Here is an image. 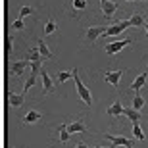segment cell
I'll list each match as a JSON object with an SVG mask.
<instances>
[{"label":"cell","mask_w":148,"mask_h":148,"mask_svg":"<svg viewBox=\"0 0 148 148\" xmlns=\"http://www.w3.org/2000/svg\"><path fill=\"white\" fill-rule=\"evenodd\" d=\"M73 73H75V75H73V81H75V87H77V94H79V98L83 100V104L90 106V104H92V94H90V90L87 88V85H85V83L79 79V75H77V73H79V71H77V67H73Z\"/></svg>","instance_id":"obj_1"},{"label":"cell","mask_w":148,"mask_h":148,"mask_svg":"<svg viewBox=\"0 0 148 148\" xmlns=\"http://www.w3.org/2000/svg\"><path fill=\"white\" fill-rule=\"evenodd\" d=\"M127 44H131V38H123V40H114V42H108L104 46V50H106V54L114 56V54H117V52H121Z\"/></svg>","instance_id":"obj_2"},{"label":"cell","mask_w":148,"mask_h":148,"mask_svg":"<svg viewBox=\"0 0 148 148\" xmlns=\"http://www.w3.org/2000/svg\"><path fill=\"white\" fill-rule=\"evenodd\" d=\"M129 27H131V21H129V19H123V21H119V23H114V25H110V27L106 29V37L119 35V33H123V31L129 29Z\"/></svg>","instance_id":"obj_3"},{"label":"cell","mask_w":148,"mask_h":148,"mask_svg":"<svg viewBox=\"0 0 148 148\" xmlns=\"http://www.w3.org/2000/svg\"><path fill=\"white\" fill-rule=\"evenodd\" d=\"M102 35H106V29L104 27H98V25H92V27H88L85 38H87L88 44H94V42H96V38L102 37Z\"/></svg>","instance_id":"obj_4"},{"label":"cell","mask_w":148,"mask_h":148,"mask_svg":"<svg viewBox=\"0 0 148 148\" xmlns=\"http://www.w3.org/2000/svg\"><path fill=\"white\" fill-rule=\"evenodd\" d=\"M100 8H102L104 17L112 19V17H114V14L117 12V2H112V0H100Z\"/></svg>","instance_id":"obj_5"},{"label":"cell","mask_w":148,"mask_h":148,"mask_svg":"<svg viewBox=\"0 0 148 148\" xmlns=\"http://www.w3.org/2000/svg\"><path fill=\"white\" fill-rule=\"evenodd\" d=\"M104 138L112 140L115 148L117 146H123V148H133V138H127V137H115V135H104Z\"/></svg>","instance_id":"obj_6"},{"label":"cell","mask_w":148,"mask_h":148,"mask_svg":"<svg viewBox=\"0 0 148 148\" xmlns=\"http://www.w3.org/2000/svg\"><path fill=\"white\" fill-rule=\"evenodd\" d=\"M121 75H123V71H106L102 77H104L106 83H110L112 87L117 88L119 87V81H121Z\"/></svg>","instance_id":"obj_7"},{"label":"cell","mask_w":148,"mask_h":148,"mask_svg":"<svg viewBox=\"0 0 148 148\" xmlns=\"http://www.w3.org/2000/svg\"><path fill=\"white\" fill-rule=\"evenodd\" d=\"M27 67H31V62L29 60H19V62H14L10 66V71L14 73V75H21Z\"/></svg>","instance_id":"obj_8"},{"label":"cell","mask_w":148,"mask_h":148,"mask_svg":"<svg viewBox=\"0 0 148 148\" xmlns=\"http://www.w3.org/2000/svg\"><path fill=\"white\" fill-rule=\"evenodd\" d=\"M40 79H42V88H44V94H50L52 90H54V85H56V81L54 79H50V75L46 71H40Z\"/></svg>","instance_id":"obj_9"},{"label":"cell","mask_w":148,"mask_h":148,"mask_svg":"<svg viewBox=\"0 0 148 148\" xmlns=\"http://www.w3.org/2000/svg\"><path fill=\"white\" fill-rule=\"evenodd\" d=\"M123 112H125V108H123V106H121V102L117 100V102H114V104H112L110 108L106 110V114L110 115V117H119Z\"/></svg>","instance_id":"obj_10"},{"label":"cell","mask_w":148,"mask_h":148,"mask_svg":"<svg viewBox=\"0 0 148 148\" xmlns=\"http://www.w3.org/2000/svg\"><path fill=\"white\" fill-rule=\"evenodd\" d=\"M37 48H38V52H40V56H42V60H50V58H52V52H50V48L46 46V42H44L42 38L37 40Z\"/></svg>","instance_id":"obj_11"},{"label":"cell","mask_w":148,"mask_h":148,"mask_svg":"<svg viewBox=\"0 0 148 148\" xmlns=\"http://www.w3.org/2000/svg\"><path fill=\"white\" fill-rule=\"evenodd\" d=\"M38 119H42V115L38 114L37 110H31V112H27V114H25V117H23V123H25V125H31V123H37Z\"/></svg>","instance_id":"obj_12"},{"label":"cell","mask_w":148,"mask_h":148,"mask_svg":"<svg viewBox=\"0 0 148 148\" xmlns=\"http://www.w3.org/2000/svg\"><path fill=\"white\" fill-rule=\"evenodd\" d=\"M67 131L71 133V135H73V133H85V131H87V125H85L81 119H77V121H73V123L67 125Z\"/></svg>","instance_id":"obj_13"},{"label":"cell","mask_w":148,"mask_h":148,"mask_svg":"<svg viewBox=\"0 0 148 148\" xmlns=\"http://www.w3.org/2000/svg\"><path fill=\"white\" fill-rule=\"evenodd\" d=\"M123 115H125L127 119H131L133 123H138V119H140V112L135 110V108H125V112H123Z\"/></svg>","instance_id":"obj_14"},{"label":"cell","mask_w":148,"mask_h":148,"mask_svg":"<svg viewBox=\"0 0 148 148\" xmlns=\"http://www.w3.org/2000/svg\"><path fill=\"white\" fill-rule=\"evenodd\" d=\"M23 100H25V96L23 94H14V92H8V102H10L14 108H19V106L23 104Z\"/></svg>","instance_id":"obj_15"},{"label":"cell","mask_w":148,"mask_h":148,"mask_svg":"<svg viewBox=\"0 0 148 148\" xmlns=\"http://www.w3.org/2000/svg\"><path fill=\"white\" fill-rule=\"evenodd\" d=\"M144 83H146V73H140V75H138L137 79L131 83V88L135 90V92H138V90L144 87Z\"/></svg>","instance_id":"obj_16"},{"label":"cell","mask_w":148,"mask_h":148,"mask_svg":"<svg viewBox=\"0 0 148 148\" xmlns=\"http://www.w3.org/2000/svg\"><path fill=\"white\" fill-rule=\"evenodd\" d=\"M73 75H75L73 71H60V73H56V79H54V81L58 83V85H62V83H66L67 79H73Z\"/></svg>","instance_id":"obj_17"},{"label":"cell","mask_w":148,"mask_h":148,"mask_svg":"<svg viewBox=\"0 0 148 148\" xmlns=\"http://www.w3.org/2000/svg\"><path fill=\"white\" fill-rule=\"evenodd\" d=\"M131 25L133 27H144L146 25V21H144V16H140V14H135V16H131Z\"/></svg>","instance_id":"obj_18"},{"label":"cell","mask_w":148,"mask_h":148,"mask_svg":"<svg viewBox=\"0 0 148 148\" xmlns=\"http://www.w3.org/2000/svg\"><path fill=\"white\" fill-rule=\"evenodd\" d=\"M133 137L137 138V140H144V131L138 123H133Z\"/></svg>","instance_id":"obj_19"},{"label":"cell","mask_w":148,"mask_h":148,"mask_svg":"<svg viewBox=\"0 0 148 148\" xmlns=\"http://www.w3.org/2000/svg\"><path fill=\"white\" fill-rule=\"evenodd\" d=\"M27 60H29V62H38V60H42V56H40L38 48L29 50V52H27ZM42 62H44V60H42Z\"/></svg>","instance_id":"obj_20"},{"label":"cell","mask_w":148,"mask_h":148,"mask_svg":"<svg viewBox=\"0 0 148 148\" xmlns=\"http://www.w3.org/2000/svg\"><path fill=\"white\" fill-rule=\"evenodd\" d=\"M143 106H144V98L138 92H135V98H133V108L140 112V110H143Z\"/></svg>","instance_id":"obj_21"},{"label":"cell","mask_w":148,"mask_h":148,"mask_svg":"<svg viewBox=\"0 0 148 148\" xmlns=\"http://www.w3.org/2000/svg\"><path fill=\"white\" fill-rule=\"evenodd\" d=\"M37 77H38V73H31V75H29V79L25 81V85H23V92H27L29 88H31L35 83H37Z\"/></svg>","instance_id":"obj_22"},{"label":"cell","mask_w":148,"mask_h":148,"mask_svg":"<svg viewBox=\"0 0 148 148\" xmlns=\"http://www.w3.org/2000/svg\"><path fill=\"white\" fill-rule=\"evenodd\" d=\"M69 137H71V133L67 131V125H60V140L62 143H67Z\"/></svg>","instance_id":"obj_23"},{"label":"cell","mask_w":148,"mask_h":148,"mask_svg":"<svg viewBox=\"0 0 148 148\" xmlns=\"http://www.w3.org/2000/svg\"><path fill=\"white\" fill-rule=\"evenodd\" d=\"M12 48H14V37H6V42H4V50H6V54H10Z\"/></svg>","instance_id":"obj_24"},{"label":"cell","mask_w":148,"mask_h":148,"mask_svg":"<svg viewBox=\"0 0 148 148\" xmlns=\"http://www.w3.org/2000/svg\"><path fill=\"white\" fill-rule=\"evenodd\" d=\"M71 6H73V10H85L87 8V0H73Z\"/></svg>","instance_id":"obj_25"},{"label":"cell","mask_w":148,"mask_h":148,"mask_svg":"<svg viewBox=\"0 0 148 148\" xmlns=\"http://www.w3.org/2000/svg\"><path fill=\"white\" fill-rule=\"evenodd\" d=\"M31 14H33V8H31V6H23L21 10H19V19H23V17L31 16Z\"/></svg>","instance_id":"obj_26"},{"label":"cell","mask_w":148,"mask_h":148,"mask_svg":"<svg viewBox=\"0 0 148 148\" xmlns=\"http://www.w3.org/2000/svg\"><path fill=\"white\" fill-rule=\"evenodd\" d=\"M56 31V23L50 19V21H46V25H44V33L46 35H50V33H54Z\"/></svg>","instance_id":"obj_27"},{"label":"cell","mask_w":148,"mask_h":148,"mask_svg":"<svg viewBox=\"0 0 148 148\" xmlns=\"http://www.w3.org/2000/svg\"><path fill=\"white\" fill-rule=\"evenodd\" d=\"M12 27L17 29V31H19V29H23V19H16V21L12 23Z\"/></svg>","instance_id":"obj_28"},{"label":"cell","mask_w":148,"mask_h":148,"mask_svg":"<svg viewBox=\"0 0 148 148\" xmlns=\"http://www.w3.org/2000/svg\"><path fill=\"white\" fill-rule=\"evenodd\" d=\"M77 148H87V144H85V143H79V144H77Z\"/></svg>","instance_id":"obj_29"},{"label":"cell","mask_w":148,"mask_h":148,"mask_svg":"<svg viewBox=\"0 0 148 148\" xmlns=\"http://www.w3.org/2000/svg\"><path fill=\"white\" fill-rule=\"evenodd\" d=\"M94 148H115V146L112 144V146H94Z\"/></svg>","instance_id":"obj_30"},{"label":"cell","mask_w":148,"mask_h":148,"mask_svg":"<svg viewBox=\"0 0 148 148\" xmlns=\"http://www.w3.org/2000/svg\"><path fill=\"white\" fill-rule=\"evenodd\" d=\"M144 29H146V35H148V23H146V25H144Z\"/></svg>","instance_id":"obj_31"},{"label":"cell","mask_w":148,"mask_h":148,"mask_svg":"<svg viewBox=\"0 0 148 148\" xmlns=\"http://www.w3.org/2000/svg\"><path fill=\"white\" fill-rule=\"evenodd\" d=\"M127 2H135V0H127Z\"/></svg>","instance_id":"obj_32"}]
</instances>
